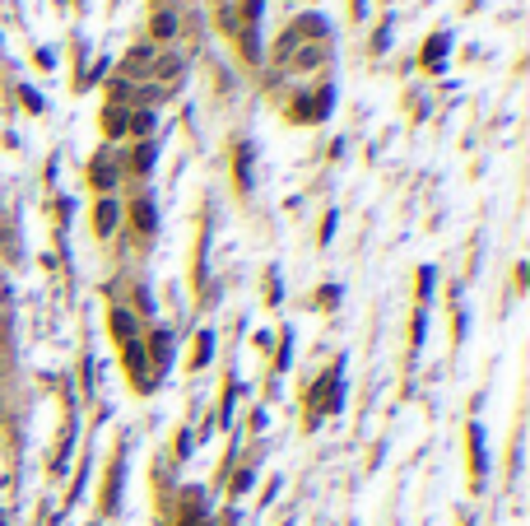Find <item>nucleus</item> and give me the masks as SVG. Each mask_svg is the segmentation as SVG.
<instances>
[{"mask_svg": "<svg viewBox=\"0 0 530 526\" xmlns=\"http://www.w3.org/2000/svg\"><path fill=\"white\" fill-rule=\"evenodd\" d=\"M112 219H117V210H112V205H102V210H98V228H112Z\"/></svg>", "mask_w": 530, "mask_h": 526, "instance_id": "1", "label": "nucleus"}]
</instances>
